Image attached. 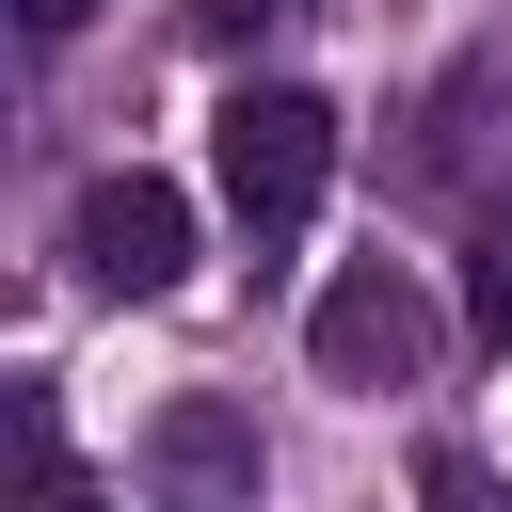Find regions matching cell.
Returning <instances> with one entry per match:
<instances>
[{
	"mask_svg": "<svg viewBox=\"0 0 512 512\" xmlns=\"http://www.w3.org/2000/svg\"><path fill=\"white\" fill-rule=\"evenodd\" d=\"M208 176H224V224H240V240H304V208H320V176H336V112H320L304 80H256V96L208 112Z\"/></svg>",
	"mask_w": 512,
	"mask_h": 512,
	"instance_id": "obj_1",
	"label": "cell"
},
{
	"mask_svg": "<svg viewBox=\"0 0 512 512\" xmlns=\"http://www.w3.org/2000/svg\"><path fill=\"white\" fill-rule=\"evenodd\" d=\"M304 352H320V384H416V368H432L416 272H400V256H352V272L304 304Z\"/></svg>",
	"mask_w": 512,
	"mask_h": 512,
	"instance_id": "obj_2",
	"label": "cell"
},
{
	"mask_svg": "<svg viewBox=\"0 0 512 512\" xmlns=\"http://www.w3.org/2000/svg\"><path fill=\"white\" fill-rule=\"evenodd\" d=\"M64 240H80V288L144 304V288H176V272H192V192H176V176H96Z\"/></svg>",
	"mask_w": 512,
	"mask_h": 512,
	"instance_id": "obj_3",
	"label": "cell"
},
{
	"mask_svg": "<svg viewBox=\"0 0 512 512\" xmlns=\"http://www.w3.org/2000/svg\"><path fill=\"white\" fill-rule=\"evenodd\" d=\"M144 496H160V512H256V416L208 400V384L160 400V416H144Z\"/></svg>",
	"mask_w": 512,
	"mask_h": 512,
	"instance_id": "obj_4",
	"label": "cell"
},
{
	"mask_svg": "<svg viewBox=\"0 0 512 512\" xmlns=\"http://www.w3.org/2000/svg\"><path fill=\"white\" fill-rule=\"evenodd\" d=\"M464 320H480V352H512V208L464 240Z\"/></svg>",
	"mask_w": 512,
	"mask_h": 512,
	"instance_id": "obj_5",
	"label": "cell"
},
{
	"mask_svg": "<svg viewBox=\"0 0 512 512\" xmlns=\"http://www.w3.org/2000/svg\"><path fill=\"white\" fill-rule=\"evenodd\" d=\"M416 496H432V512H496V480H480L464 448H432V464H416Z\"/></svg>",
	"mask_w": 512,
	"mask_h": 512,
	"instance_id": "obj_6",
	"label": "cell"
},
{
	"mask_svg": "<svg viewBox=\"0 0 512 512\" xmlns=\"http://www.w3.org/2000/svg\"><path fill=\"white\" fill-rule=\"evenodd\" d=\"M192 16H208V32H256V16H288V0H192Z\"/></svg>",
	"mask_w": 512,
	"mask_h": 512,
	"instance_id": "obj_7",
	"label": "cell"
},
{
	"mask_svg": "<svg viewBox=\"0 0 512 512\" xmlns=\"http://www.w3.org/2000/svg\"><path fill=\"white\" fill-rule=\"evenodd\" d=\"M16 16H32V32H80V16H96V0H16Z\"/></svg>",
	"mask_w": 512,
	"mask_h": 512,
	"instance_id": "obj_8",
	"label": "cell"
},
{
	"mask_svg": "<svg viewBox=\"0 0 512 512\" xmlns=\"http://www.w3.org/2000/svg\"><path fill=\"white\" fill-rule=\"evenodd\" d=\"M48 512H96V496H48Z\"/></svg>",
	"mask_w": 512,
	"mask_h": 512,
	"instance_id": "obj_9",
	"label": "cell"
}]
</instances>
